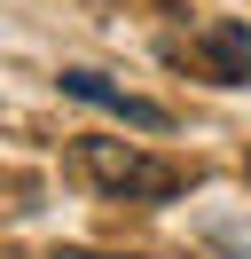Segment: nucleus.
<instances>
[{
    "instance_id": "1",
    "label": "nucleus",
    "mask_w": 251,
    "mask_h": 259,
    "mask_svg": "<svg viewBox=\"0 0 251 259\" xmlns=\"http://www.w3.org/2000/svg\"><path fill=\"white\" fill-rule=\"evenodd\" d=\"M71 165H78L102 196H126V204H165V196H181L188 181H196L188 165L149 157L141 142H102V134H78V142H71Z\"/></svg>"
},
{
    "instance_id": "2",
    "label": "nucleus",
    "mask_w": 251,
    "mask_h": 259,
    "mask_svg": "<svg viewBox=\"0 0 251 259\" xmlns=\"http://www.w3.org/2000/svg\"><path fill=\"white\" fill-rule=\"evenodd\" d=\"M63 95H71V102H94V110L126 118V126H141V134H165V126H173V110H165V102L126 95V87H110L102 71H63Z\"/></svg>"
},
{
    "instance_id": "3",
    "label": "nucleus",
    "mask_w": 251,
    "mask_h": 259,
    "mask_svg": "<svg viewBox=\"0 0 251 259\" xmlns=\"http://www.w3.org/2000/svg\"><path fill=\"white\" fill-rule=\"evenodd\" d=\"M196 63L220 87H243L251 79V24H204L196 32Z\"/></svg>"
},
{
    "instance_id": "4",
    "label": "nucleus",
    "mask_w": 251,
    "mask_h": 259,
    "mask_svg": "<svg viewBox=\"0 0 251 259\" xmlns=\"http://www.w3.org/2000/svg\"><path fill=\"white\" fill-rule=\"evenodd\" d=\"M55 259H126V251H55Z\"/></svg>"
},
{
    "instance_id": "5",
    "label": "nucleus",
    "mask_w": 251,
    "mask_h": 259,
    "mask_svg": "<svg viewBox=\"0 0 251 259\" xmlns=\"http://www.w3.org/2000/svg\"><path fill=\"white\" fill-rule=\"evenodd\" d=\"M243 173H251V157H243Z\"/></svg>"
}]
</instances>
